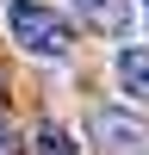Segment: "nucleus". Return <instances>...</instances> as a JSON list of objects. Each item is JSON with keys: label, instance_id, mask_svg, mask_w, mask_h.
Returning <instances> with one entry per match:
<instances>
[{"label": "nucleus", "instance_id": "0eeeda50", "mask_svg": "<svg viewBox=\"0 0 149 155\" xmlns=\"http://www.w3.org/2000/svg\"><path fill=\"white\" fill-rule=\"evenodd\" d=\"M143 12H149V0H143Z\"/></svg>", "mask_w": 149, "mask_h": 155}, {"label": "nucleus", "instance_id": "f03ea898", "mask_svg": "<svg viewBox=\"0 0 149 155\" xmlns=\"http://www.w3.org/2000/svg\"><path fill=\"white\" fill-rule=\"evenodd\" d=\"M93 143H99V155H149V124L118 112V106H99L93 112Z\"/></svg>", "mask_w": 149, "mask_h": 155}, {"label": "nucleus", "instance_id": "423d86ee", "mask_svg": "<svg viewBox=\"0 0 149 155\" xmlns=\"http://www.w3.org/2000/svg\"><path fill=\"white\" fill-rule=\"evenodd\" d=\"M0 155H19V130L6 124V112H0Z\"/></svg>", "mask_w": 149, "mask_h": 155}, {"label": "nucleus", "instance_id": "39448f33", "mask_svg": "<svg viewBox=\"0 0 149 155\" xmlns=\"http://www.w3.org/2000/svg\"><path fill=\"white\" fill-rule=\"evenodd\" d=\"M31 155H81V149H74V137L62 130L56 118H44V124L31 130Z\"/></svg>", "mask_w": 149, "mask_h": 155}, {"label": "nucleus", "instance_id": "20e7f679", "mask_svg": "<svg viewBox=\"0 0 149 155\" xmlns=\"http://www.w3.org/2000/svg\"><path fill=\"white\" fill-rule=\"evenodd\" d=\"M112 74H118V87H124L131 99L149 106V50H143V44H124L118 56H112Z\"/></svg>", "mask_w": 149, "mask_h": 155}, {"label": "nucleus", "instance_id": "7ed1b4c3", "mask_svg": "<svg viewBox=\"0 0 149 155\" xmlns=\"http://www.w3.org/2000/svg\"><path fill=\"white\" fill-rule=\"evenodd\" d=\"M74 12H81L93 31H106V37H131V25H137V6L131 0H68Z\"/></svg>", "mask_w": 149, "mask_h": 155}, {"label": "nucleus", "instance_id": "f257e3e1", "mask_svg": "<svg viewBox=\"0 0 149 155\" xmlns=\"http://www.w3.org/2000/svg\"><path fill=\"white\" fill-rule=\"evenodd\" d=\"M6 31H12V44H19L25 56H44V62H62L74 50L68 19H62L56 6H44V0H12L6 6Z\"/></svg>", "mask_w": 149, "mask_h": 155}]
</instances>
